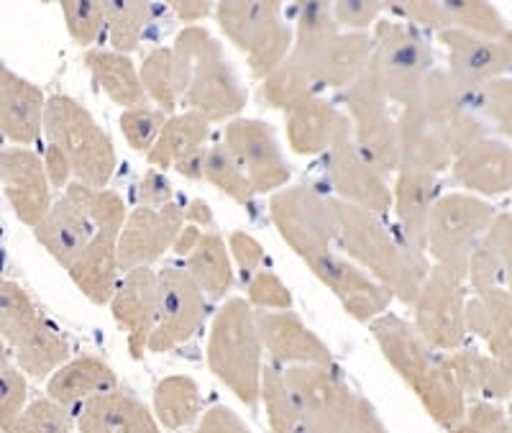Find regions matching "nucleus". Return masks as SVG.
Wrapping results in <instances>:
<instances>
[{
	"mask_svg": "<svg viewBox=\"0 0 512 433\" xmlns=\"http://www.w3.org/2000/svg\"><path fill=\"white\" fill-rule=\"evenodd\" d=\"M344 433H390L384 428V423L379 421L377 410L372 408L367 398L356 395L354 405L349 410V418H346Z\"/></svg>",
	"mask_w": 512,
	"mask_h": 433,
	"instance_id": "nucleus-56",
	"label": "nucleus"
},
{
	"mask_svg": "<svg viewBox=\"0 0 512 433\" xmlns=\"http://www.w3.org/2000/svg\"><path fill=\"white\" fill-rule=\"evenodd\" d=\"M75 426L70 408L52 398H41L26 405L6 433H72Z\"/></svg>",
	"mask_w": 512,
	"mask_h": 433,
	"instance_id": "nucleus-46",
	"label": "nucleus"
},
{
	"mask_svg": "<svg viewBox=\"0 0 512 433\" xmlns=\"http://www.w3.org/2000/svg\"><path fill=\"white\" fill-rule=\"evenodd\" d=\"M195 433H251V428L231 408L216 405V408L205 410L203 416H200L198 431Z\"/></svg>",
	"mask_w": 512,
	"mask_h": 433,
	"instance_id": "nucleus-55",
	"label": "nucleus"
},
{
	"mask_svg": "<svg viewBox=\"0 0 512 433\" xmlns=\"http://www.w3.org/2000/svg\"><path fill=\"white\" fill-rule=\"evenodd\" d=\"M262 403L267 408L269 431L272 433H303L295 400L285 382V372L264 367L262 372Z\"/></svg>",
	"mask_w": 512,
	"mask_h": 433,
	"instance_id": "nucleus-43",
	"label": "nucleus"
},
{
	"mask_svg": "<svg viewBox=\"0 0 512 433\" xmlns=\"http://www.w3.org/2000/svg\"><path fill=\"white\" fill-rule=\"evenodd\" d=\"M448 433H512L510 408L502 403L477 400L466 405V413Z\"/></svg>",
	"mask_w": 512,
	"mask_h": 433,
	"instance_id": "nucleus-49",
	"label": "nucleus"
},
{
	"mask_svg": "<svg viewBox=\"0 0 512 433\" xmlns=\"http://www.w3.org/2000/svg\"><path fill=\"white\" fill-rule=\"evenodd\" d=\"M466 331L487 341V352L512 377V293L507 287L466 300Z\"/></svg>",
	"mask_w": 512,
	"mask_h": 433,
	"instance_id": "nucleus-31",
	"label": "nucleus"
},
{
	"mask_svg": "<svg viewBox=\"0 0 512 433\" xmlns=\"http://www.w3.org/2000/svg\"><path fill=\"white\" fill-rule=\"evenodd\" d=\"M466 280L441 264H431V272L413 303L415 331L438 354H451L466 339Z\"/></svg>",
	"mask_w": 512,
	"mask_h": 433,
	"instance_id": "nucleus-13",
	"label": "nucleus"
},
{
	"mask_svg": "<svg viewBox=\"0 0 512 433\" xmlns=\"http://www.w3.org/2000/svg\"><path fill=\"white\" fill-rule=\"evenodd\" d=\"M108 13V39L113 44V52L128 54L139 49L146 29L157 16V8L152 3H139V0H113L105 3Z\"/></svg>",
	"mask_w": 512,
	"mask_h": 433,
	"instance_id": "nucleus-41",
	"label": "nucleus"
},
{
	"mask_svg": "<svg viewBox=\"0 0 512 433\" xmlns=\"http://www.w3.org/2000/svg\"><path fill=\"white\" fill-rule=\"evenodd\" d=\"M285 382L295 400L303 433H344L356 393L336 364L287 367Z\"/></svg>",
	"mask_w": 512,
	"mask_h": 433,
	"instance_id": "nucleus-14",
	"label": "nucleus"
},
{
	"mask_svg": "<svg viewBox=\"0 0 512 433\" xmlns=\"http://www.w3.org/2000/svg\"><path fill=\"white\" fill-rule=\"evenodd\" d=\"M369 34L341 31L333 3H303L297 8V29L292 49L272 75L264 80L262 95L272 108L287 111L315 90H346L364 77L372 59Z\"/></svg>",
	"mask_w": 512,
	"mask_h": 433,
	"instance_id": "nucleus-1",
	"label": "nucleus"
},
{
	"mask_svg": "<svg viewBox=\"0 0 512 433\" xmlns=\"http://www.w3.org/2000/svg\"><path fill=\"white\" fill-rule=\"evenodd\" d=\"M205 149H198V152H192L187 154L185 159H180V162L175 164V170L180 172L182 177H187V180H195L200 182L203 180V172H205Z\"/></svg>",
	"mask_w": 512,
	"mask_h": 433,
	"instance_id": "nucleus-60",
	"label": "nucleus"
},
{
	"mask_svg": "<svg viewBox=\"0 0 512 433\" xmlns=\"http://www.w3.org/2000/svg\"><path fill=\"white\" fill-rule=\"evenodd\" d=\"M507 290H510V293H512V277H510V282H507Z\"/></svg>",
	"mask_w": 512,
	"mask_h": 433,
	"instance_id": "nucleus-63",
	"label": "nucleus"
},
{
	"mask_svg": "<svg viewBox=\"0 0 512 433\" xmlns=\"http://www.w3.org/2000/svg\"><path fill=\"white\" fill-rule=\"evenodd\" d=\"M187 275L198 282L205 298L221 300L233 287L231 252L218 231H203L198 246L187 254Z\"/></svg>",
	"mask_w": 512,
	"mask_h": 433,
	"instance_id": "nucleus-38",
	"label": "nucleus"
},
{
	"mask_svg": "<svg viewBox=\"0 0 512 433\" xmlns=\"http://www.w3.org/2000/svg\"><path fill=\"white\" fill-rule=\"evenodd\" d=\"M41 313L24 287L0 277V336L8 346H16L36 323Z\"/></svg>",
	"mask_w": 512,
	"mask_h": 433,
	"instance_id": "nucleus-42",
	"label": "nucleus"
},
{
	"mask_svg": "<svg viewBox=\"0 0 512 433\" xmlns=\"http://www.w3.org/2000/svg\"><path fill=\"white\" fill-rule=\"evenodd\" d=\"M223 34L241 49L256 80H267L287 59L295 31L282 18L280 3L269 0H226L216 13Z\"/></svg>",
	"mask_w": 512,
	"mask_h": 433,
	"instance_id": "nucleus-10",
	"label": "nucleus"
},
{
	"mask_svg": "<svg viewBox=\"0 0 512 433\" xmlns=\"http://www.w3.org/2000/svg\"><path fill=\"white\" fill-rule=\"evenodd\" d=\"M379 352L402 380L418 395L428 416L451 431L466 413V395L461 393L446 357L425 344L415 326L395 313H384L369 323Z\"/></svg>",
	"mask_w": 512,
	"mask_h": 433,
	"instance_id": "nucleus-4",
	"label": "nucleus"
},
{
	"mask_svg": "<svg viewBox=\"0 0 512 433\" xmlns=\"http://www.w3.org/2000/svg\"><path fill=\"white\" fill-rule=\"evenodd\" d=\"M474 106L482 121L512 144V77H500L474 93Z\"/></svg>",
	"mask_w": 512,
	"mask_h": 433,
	"instance_id": "nucleus-45",
	"label": "nucleus"
},
{
	"mask_svg": "<svg viewBox=\"0 0 512 433\" xmlns=\"http://www.w3.org/2000/svg\"><path fill=\"white\" fill-rule=\"evenodd\" d=\"M62 18L67 24L72 39L82 47H93L95 41L108 29V13L105 3H90V0H64Z\"/></svg>",
	"mask_w": 512,
	"mask_h": 433,
	"instance_id": "nucleus-47",
	"label": "nucleus"
},
{
	"mask_svg": "<svg viewBox=\"0 0 512 433\" xmlns=\"http://www.w3.org/2000/svg\"><path fill=\"white\" fill-rule=\"evenodd\" d=\"M228 252L236 259L239 270L244 277H251L259 272V267L264 264V246L254 239L246 231H233L228 236Z\"/></svg>",
	"mask_w": 512,
	"mask_h": 433,
	"instance_id": "nucleus-53",
	"label": "nucleus"
},
{
	"mask_svg": "<svg viewBox=\"0 0 512 433\" xmlns=\"http://www.w3.org/2000/svg\"><path fill=\"white\" fill-rule=\"evenodd\" d=\"M223 147L249 180L254 195L277 193L290 182L292 170L282 154L277 136L264 121L233 118L223 131Z\"/></svg>",
	"mask_w": 512,
	"mask_h": 433,
	"instance_id": "nucleus-18",
	"label": "nucleus"
},
{
	"mask_svg": "<svg viewBox=\"0 0 512 433\" xmlns=\"http://www.w3.org/2000/svg\"><path fill=\"white\" fill-rule=\"evenodd\" d=\"M185 223H192V226H198L203 231H216V216H213V208L208 205V200H190V205L185 208Z\"/></svg>",
	"mask_w": 512,
	"mask_h": 433,
	"instance_id": "nucleus-59",
	"label": "nucleus"
},
{
	"mask_svg": "<svg viewBox=\"0 0 512 433\" xmlns=\"http://www.w3.org/2000/svg\"><path fill=\"white\" fill-rule=\"evenodd\" d=\"M169 8H172V13L187 26H198L200 21H205V18H210L216 13V6L208 3V0H177V3H172Z\"/></svg>",
	"mask_w": 512,
	"mask_h": 433,
	"instance_id": "nucleus-58",
	"label": "nucleus"
},
{
	"mask_svg": "<svg viewBox=\"0 0 512 433\" xmlns=\"http://www.w3.org/2000/svg\"><path fill=\"white\" fill-rule=\"evenodd\" d=\"M154 418L169 431L192 426L200 418V387L192 377H164L154 387Z\"/></svg>",
	"mask_w": 512,
	"mask_h": 433,
	"instance_id": "nucleus-39",
	"label": "nucleus"
},
{
	"mask_svg": "<svg viewBox=\"0 0 512 433\" xmlns=\"http://www.w3.org/2000/svg\"><path fill=\"white\" fill-rule=\"evenodd\" d=\"M256 328L264 352L274 364L287 367H313V364H336L326 341L310 331L303 318L292 311L256 313Z\"/></svg>",
	"mask_w": 512,
	"mask_h": 433,
	"instance_id": "nucleus-24",
	"label": "nucleus"
},
{
	"mask_svg": "<svg viewBox=\"0 0 512 433\" xmlns=\"http://www.w3.org/2000/svg\"><path fill=\"white\" fill-rule=\"evenodd\" d=\"M374 47L369 59V80L382 90L390 103L408 106L420 93L425 77L436 70L431 44L415 26L379 18L374 24Z\"/></svg>",
	"mask_w": 512,
	"mask_h": 433,
	"instance_id": "nucleus-9",
	"label": "nucleus"
},
{
	"mask_svg": "<svg viewBox=\"0 0 512 433\" xmlns=\"http://www.w3.org/2000/svg\"><path fill=\"white\" fill-rule=\"evenodd\" d=\"M108 305L118 326L126 331L128 354L144 359L157 323V272L152 267L128 270Z\"/></svg>",
	"mask_w": 512,
	"mask_h": 433,
	"instance_id": "nucleus-23",
	"label": "nucleus"
},
{
	"mask_svg": "<svg viewBox=\"0 0 512 433\" xmlns=\"http://www.w3.org/2000/svg\"><path fill=\"white\" fill-rule=\"evenodd\" d=\"M382 11V3H372V0H341V3H333V16H336L338 29L359 31V34H367L369 26L379 21Z\"/></svg>",
	"mask_w": 512,
	"mask_h": 433,
	"instance_id": "nucleus-52",
	"label": "nucleus"
},
{
	"mask_svg": "<svg viewBox=\"0 0 512 433\" xmlns=\"http://www.w3.org/2000/svg\"><path fill=\"white\" fill-rule=\"evenodd\" d=\"M44 170H47L49 182H52V190H64L70 185L72 164L67 154L59 147H54V144H49L47 152H44Z\"/></svg>",
	"mask_w": 512,
	"mask_h": 433,
	"instance_id": "nucleus-57",
	"label": "nucleus"
},
{
	"mask_svg": "<svg viewBox=\"0 0 512 433\" xmlns=\"http://www.w3.org/2000/svg\"><path fill=\"white\" fill-rule=\"evenodd\" d=\"M210 136V121L198 111H185L169 116L164 123L162 134L154 141V147L146 152V159L152 170H167L175 167L187 154L198 152L205 147Z\"/></svg>",
	"mask_w": 512,
	"mask_h": 433,
	"instance_id": "nucleus-37",
	"label": "nucleus"
},
{
	"mask_svg": "<svg viewBox=\"0 0 512 433\" xmlns=\"http://www.w3.org/2000/svg\"><path fill=\"white\" fill-rule=\"evenodd\" d=\"M344 106L349 113L351 136L356 147L367 154L369 162L379 172H392L400 167V131L397 121L390 113V100L384 98L382 90L364 77L344 90Z\"/></svg>",
	"mask_w": 512,
	"mask_h": 433,
	"instance_id": "nucleus-15",
	"label": "nucleus"
},
{
	"mask_svg": "<svg viewBox=\"0 0 512 433\" xmlns=\"http://www.w3.org/2000/svg\"><path fill=\"white\" fill-rule=\"evenodd\" d=\"M126 203L113 190H95L70 182L54 200L49 213L34 226V239L39 241L62 270L77 254H82L105 231L121 234L126 223Z\"/></svg>",
	"mask_w": 512,
	"mask_h": 433,
	"instance_id": "nucleus-5",
	"label": "nucleus"
},
{
	"mask_svg": "<svg viewBox=\"0 0 512 433\" xmlns=\"http://www.w3.org/2000/svg\"><path fill=\"white\" fill-rule=\"evenodd\" d=\"M139 203L146 208H164V205L175 203V188L162 175V170H146V175L141 177Z\"/></svg>",
	"mask_w": 512,
	"mask_h": 433,
	"instance_id": "nucleus-54",
	"label": "nucleus"
},
{
	"mask_svg": "<svg viewBox=\"0 0 512 433\" xmlns=\"http://www.w3.org/2000/svg\"><path fill=\"white\" fill-rule=\"evenodd\" d=\"M510 416H512V405H510Z\"/></svg>",
	"mask_w": 512,
	"mask_h": 433,
	"instance_id": "nucleus-64",
	"label": "nucleus"
},
{
	"mask_svg": "<svg viewBox=\"0 0 512 433\" xmlns=\"http://www.w3.org/2000/svg\"><path fill=\"white\" fill-rule=\"evenodd\" d=\"M47 98L39 85L0 65V136L13 144H34L44 131Z\"/></svg>",
	"mask_w": 512,
	"mask_h": 433,
	"instance_id": "nucleus-26",
	"label": "nucleus"
},
{
	"mask_svg": "<svg viewBox=\"0 0 512 433\" xmlns=\"http://www.w3.org/2000/svg\"><path fill=\"white\" fill-rule=\"evenodd\" d=\"M175 47L192 62L190 85L185 93L190 111L203 113L210 123L239 116L246 108L249 93L241 85L239 72L228 65L221 41L205 26H185L175 36Z\"/></svg>",
	"mask_w": 512,
	"mask_h": 433,
	"instance_id": "nucleus-8",
	"label": "nucleus"
},
{
	"mask_svg": "<svg viewBox=\"0 0 512 433\" xmlns=\"http://www.w3.org/2000/svg\"><path fill=\"white\" fill-rule=\"evenodd\" d=\"M82 62H85L88 72L93 75V80L100 85V90L116 106L126 108V111L144 106L146 93L144 85H141L139 70H136L134 62L126 54H118L113 49H88Z\"/></svg>",
	"mask_w": 512,
	"mask_h": 433,
	"instance_id": "nucleus-36",
	"label": "nucleus"
},
{
	"mask_svg": "<svg viewBox=\"0 0 512 433\" xmlns=\"http://www.w3.org/2000/svg\"><path fill=\"white\" fill-rule=\"evenodd\" d=\"M512 277V211L497 213L495 221L474 246L469 257V270L466 282L474 290V295L492 293L507 287Z\"/></svg>",
	"mask_w": 512,
	"mask_h": 433,
	"instance_id": "nucleus-28",
	"label": "nucleus"
},
{
	"mask_svg": "<svg viewBox=\"0 0 512 433\" xmlns=\"http://www.w3.org/2000/svg\"><path fill=\"white\" fill-rule=\"evenodd\" d=\"M8 364H11L8 362V344L3 341V336H0V369L8 367Z\"/></svg>",
	"mask_w": 512,
	"mask_h": 433,
	"instance_id": "nucleus-62",
	"label": "nucleus"
},
{
	"mask_svg": "<svg viewBox=\"0 0 512 433\" xmlns=\"http://www.w3.org/2000/svg\"><path fill=\"white\" fill-rule=\"evenodd\" d=\"M326 177L341 203L356 205V208L372 211L377 216H384L392 208V190L387 188L384 175L369 162L367 154L356 147L349 118L341 123V129L328 149Z\"/></svg>",
	"mask_w": 512,
	"mask_h": 433,
	"instance_id": "nucleus-17",
	"label": "nucleus"
},
{
	"mask_svg": "<svg viewBox=\"0 0 512 433\" xmlns=\"http://www.w3.org/2000/svg\"><path fill=\"white\" fill-rule=\"evenodd\" d=\"M262 354L264 346L249 300H226L210 326L208 367L249 408L262 400Z\"/></svg>",
	"mask_w": 512,
	"mask_h": 433,
	"instance_id": "nucleus-6",
	"label": "nucleus"
},
{
	"mask_svg": "<svg viewBox=\"0 0 512 433\" xmlns=\"http://www.w3.org/2000/svg\"><path fill=\"white\" fill-rule=\"evenodd\" d=\"M182 226H185V208L180 203H169L164 208H146V205L134 208V213L126 216L118 236V267L123 272L152 267L175 246Z\"/></svg>",
	"mask_w": 512,
	"mask_h": 433,
	"instance_id": "nucleus-20",
	"label": "nucleus"
},
{
	"mask_svg": "<svg viewBox=\"0 0 512 433\" xmlns=\"http://www.w3.org/2000/svg\"><path fill=\"white\" fill-rule=\"evenodd\" d=\"M397 131L400 164L438 175L451 170L461 152L487 136V123L477 113L474 93H464L446 72L433 70L420 93L402 106Z\"/></svg>",
	"mask_w": 512,
	"mask_h": 433,
	"instance_id": "nucleus-2",
	"label": "nucleus"
},
{
	"mask_svg": "<svg viewBox=\"0 0 512 433\" xmlns=\"http://www.w3.org/2000/svg\"><path fill=\"white\" fill-rule=\"evenodd\" d=\"M336 246L361 270L382 282L400 303L413 305L425 277L431 272V259L423 249L410 244L400 229H392L382 216L338 200V239Z\"/></svg>",
	"mask_w": 512,
	"mask_h": 433,
	"instance_id": "nucleus-3",
	"label": "nucleus"
},
{
	"mask_svg": "<svg viewBox=\"0 0 512 433\" xmlns=\"http://www.w3.org/2000/svg\"><path fill=\"white\" fill-rule=\"evenodd\" d=\"M495 216V205H489L477 195H441L428 218L425 252L433 259V264H441L466 280L469 257Z\"/></svg>",
	"mask_w": 512,
	"mask_h": 433,
	"instance_id": "nucleus-12",
	"label": "nucleus"
},
{
	"mask_svg": "<svg viewBox=\"0 0 512 433\" xmlns=\"http://www.w3.org/2000/svg\"><path fill=\"white\" fill-rule=\"evenodd\" d=\"M454 372L461 393L466 398L489 400V403H512V377L489 352L479 349H456L443 354Z\"/></svg>",
	"mask_w": 512,
	"mask_h": 433,
	"instance_id": "nucleus-32",
	"label": "nucleus"
},
{
	"mask_svg": "<svg viewBox=\"0 0 512 433\" xmlns=\"http://www.w3.org/2000/svg\"><path fill=\"white\" fill-rule=\"evenodd\" d=\"M44 131L49 144L62 149L72 164V175L88 188L103 190L116 172L118 154L113 139L93 113L70 95L47 98Z\"/></svg>",
	"mask_w": 512,
	"mask_h": 433,
	"instance_id": "nucleus-7",
	"label": "nucleus"
},
{
	"mask_svg": "<svg viewBox=\"0 0 512 433\" xmlns=\"http://www.w3.org/2000/svg\"><path fill=\"white\" fill-rule=\"evenodd\" d=\"M438 198L441 195H438V180L433 172L400 164L392 205H395L397 223H400V231L405 234V239L418 246V249H423V252L425 236H428V218H431L433 205H436Z\"/></svg>",
	"mask_w": 512,
	"mask_h": 433,
	"instance_id": "nucleus-29",
	"label": "nucleus"
},
{
	"mask_svg": "<svg viewBox=\"0 0 512 433\" xmlns=\"http://www.w3.org/2000/svg\"><path fill=\"white\" fill-rule=\"evenodd\" d=\"M200 236H203V229H198V226H192V223H185L172 249H175V254H180V257H187V254H190L192 249L198 246Z\"/></svg>",
	"mask_w": 512,
	"mask_h": 433,
	"instance_id": "nucleus-61",
	"label": "nucleus"
},
{
	"mask_svg": "<svg viewBox=\"0 0 512 433\" xmlns=\"http://www.w3.org/2000/svg\"><path fill=\"white\" fill-rule=\"evenodd\" d=\"M80 433H162L154 413L134 395L111 390L82 403L77 416Z\"/></svg>",
	"mask_w": 512,
	"mask_h": 433,
	"instance_id": "nucleus-27",
	"label": "nucleus"
},
{
	"mask_svg": "<svg viewBox=\"0 0 512 433\" xmlns=\"http://www.w3.org/2000/svg\"><path fill=\"white\" fill-rule=\"evenodd\" d=\"M456 185L477 198L512 193V144L500 136H484L461 152L451 164Z\"/></svg>",
	"mask_w": 512,
	"mask_h": 433,
	"instance_id": "nucleus-25",
	"label": "nucleus"
},
{
	"mask_svg": "<svg viewBox=\"0 0 512 433\" xmlns=\"http://www.w3.org/2000/svg\"><path fill=\"white\" fill-rule=\"evenodd\" d=\"M26 398H29V385H26L24 372L11 364L0 369V431H8L13 421L21 416Z\"/></svg>",
	"mask_w": 512,
	"mask_h": 433,
	"instance_id": "nucleus-51",
	"label": "nucleus"
},
{
	"mask_svg": "<svg viewBox=\"0 0 512 433\" xmlns=\"http://www.w3.org/2000/svg\"><path fill=\"white\" fill-rule=\"evenodd\" d=\"M0 182L18 221L29 229L39 226L52 208V182L44 159L31 149H0Z\"/></svg>",
	"mask_w": 512,
	"mask_h": 433,
	"instance_id": "nucleus-22",
	"label": "nucleus"
},
{
	"mask_svg": "<svg viewBox=\"0 0 512 433\" xmlns=\"http://www.w3.org/2000/svg\"><path fill=\"white\" fill-rule=\"evenodd\" d=\"M246 300L251 308H269V311H290L292 308V293L287 290V285L267 270H259L249 277Z\"/></svg>",
	"mask_w": 512,
	"mask_h": 433,
	"instance_id": "nucleus-50",
	"label": "nucleus"
},
{
	"mask_svg": "<svg viewBox=\"0 0 512 433\" xmlns=\"http://www.w3.org/2000/svg\"><path fill=\"white\" fill-rule=\"evenodd\" d=\"M441 31H466L484 39H500L510 31L505 16L492 3L479 0H441ZM438 31V34H441Z\"/></svg>",
	"mask_w": 512,
	"mask_h": 433,
	"instance_id": "nucleus-40",
	"label": "nucleus"
},
{
	"mask_svg": "<svg viewBox=\"0 0 512 433\" xmlns=\"http://www.w3.org/2000/svg\"><path fill=\"white\" fill-rule=\"evenodd\" d=\"M308 270L336 295L338 303L344 305V311L356 321L372 323L374 318L390 311L392 300H395L382 282L374 280L369 272L361 270L359 264H354L344 254H323V257L308 262Z\"/></svg>",
	"mask_w": 512,
	"mask_h": 433,
	"instance_id": "nucleus-21",
	"label": "nucleus"
},
{
	"mask_svg": "<svg viewBox=\"0 0 512 433\" xmlns=\"http://www.w3.org/2000/svg\"><path fill=\"white\" fill-rule=\"evenodd\" d=\"M192 75V62L177 47H157L144 57L139 67L144 93L159 106V111L169 113L177 108V100L187 93Z\"/></svg>",
	"mask_w": 512,
	"mask_h": 433,
	"instance_id": "nucleus-34",
	"label": "nucleus"
},
{
	"mask_svg": "<svg viewBox=\"0 0 512 433\" xmlns=\"http://www.w3.org/2000/svg\"><path fill=\"white\" fill-rule=\"evenodd\" d=\"M269 216L285 244L305 264L336 249L338 200L310 185L277 190L269 200Z\"/></svg>",
	"mask_w": 512,
	"mask_h": 433,
	"instance_id": "nucleus-11",
	"label": "nucleus"
},
{
	"mask_svg": "<svg viewBox=\"0 0 512 433\" xmlns=\"http://www.w3.org/2000/svg\"><path fill=\"white\" fill-rule=\"evenodd\" d=\"M118 390L116 369L98 357H77L59 367L47 382L49 398L62 403L64 408L88 403L90 398Z\"/></svg>",
	"mask_w": 512,
	"mask_h": 433,
	"instance_id": "nucleus-33",
	"label": "nucleus"
},
{
	"mask_svg": "<svg viewBox=\"0 0 512 433\" xmlns=\"http://www.w3.org/2000/svg\"><path fill=\"white\" fill-rule=\"evenodd\" d=\"M164 123H167V113L159 111V108L139 106L131 108V111H123V139L128 141V147L134 152H149L154 147V141L159 139V134H162Z\"/></svg>",
	"mask_w": 512,
	"mask_h": 433,
	"instance_id": "nucleus-48",
	"label": "nucleus"
},
{
	"mask_svg": "<svg viewBox=\"0 0 512 433\" xmlns=\"http://www.w3.org/2000/svg\"><path fill=\"white\" fill-rule=\"evenodd\" d=\"M438 39L446 47V75L464 93H477L512 70V29L500 39H484L456 29L441 31Z\"/></svg>",
	"mask_w": 512,
	"mask_h": 433,
	"instance_id": "nucleus-19",
	"label": "nucleus"
},
{
	"mask_svg": "<svg viewBox=\"0 0 512 433\" xmlns=\"http://www.w3.org/2000/svg\"><path fill=\"white\" fill-rule=\"evenodd\" d=\"M13 349H16L18 369L36 382L47 380L70 362V341L59 334V328L47 316L36 318L34 326Z\"/></svg>",
	"mask_w": 512,
	"mask_h": 433,
	"instance_id": "nucleus-35",
	"label": "nucleus"
},
{
	"mask_svg": "<svg viewBox=\"0 0 512 433\" xmlns=\"http://www.w3.org/2000/svg\"><path fill=\"white\" fill-rule=\"evenodd\" d=\"M208 300L187 270L169 264L157 272V323H154L149 352L164 354L190 341L203 328Z\"/></svg>",
	"mask_w": 512,
	"mask_h": 433,
	"instance_id": "nucleus-16",
	"label": "nucleus"
},
{
	"mask_svg": "<svg viewBox=\"0 0 512 433\" xmlns=\"http://www.w3.org/2000/svg\"><path fill=\"white\" fill-rule=\"evenodd\" d=\"M346 116L318 95L297 100L285 111V129L287 141H290L292 152L300 157H313L331 149L341 123Z\"/></svg>",
	"mask_w": 512,
	"mask_h": 433,
	"instance_id": "nucleus-30",
	"label": "nucleus"
},
{
	"mask_svg": "<svg viewBox=\"0 0 512 433\" xmlns=\"http://www.w3.org/2000/svg\"><path fill=\"white\" fill-rule=\"evenodd\" d=\"M203 180L210 182L213 188H218L223 195H228V198L241 205H249L251 198H254V190H251L249 180H246L241 167L233 162L231 152L223 144L205 149Z\"/></svg>",
	"mask_w": 512,
	"mask_h": 433,
	"instance_id": "nucleus-44",
	"label": "nucleus"
}]
</instances>
